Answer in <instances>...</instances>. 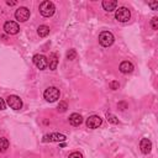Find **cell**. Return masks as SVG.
<instances>
[{
  "label": "cell",
  "mask_w": 158,
  "mask_h": 158,
  "mask_svg": "<svg viewBox=\"0 0 158 158\" xmlns=\"http://www.w3.org/2000/svg\"><path fill=\"white\" fill-rule=\"evenodd\" d=\"M38 10H40V12H41L42 16H44V17H51V16H53V14L56 12V6H54V4H53L52 1L44 0V1H42V2L40 4Z\"/></svg>",
  "instance_id": "cell-1"
},
{
  "label": "cell",
  "mask_w": 158,
  "mask_h": 158,
  "mask_svg": "<svg viewBox=\"0 0 158 158\" xmlns=\"http://www.w3.org/2000/svg\"><path fill=\"white\" fill-rule=\"evenodd\" d=\"M59 95H60L59 89L56 88V86H49V88H47V89L44 90V93H43V96H44V99H46L48 102H54L56 100L59 99Z\"/></svg>",
  "instance_id": "cell-2"
},
{
  "label": "cell",
  "mask_w": 158,
  "mask_h": 158,
  "mask_svg": "<svg viewBox=\"0 0 158 158\" xmlns=\"http://www.w3.org/2000/svg\"><path fill=\"white\" fill-rule=\"evenodd\" d=\"M115 19H116L118 22H127V21L131 19V12H130V10H128L127 7L121 6V7L116 9Z\"/></svg>",
  "instance_id": "cell-3"
},
{
  "label": "cell",
  "mask_w": 158,
  "mask_h": 158,
  "mask_svg": "<svg viewBox=\"0 0 158 158\" xmlns=\"http://www.w3.org/2000/svg\"><path fill=\"white\" fill-rule=\"evenodd\" d=\"M115 41L114 35L110 31H104L99 35V43L104 47H110Z\"/></svg>",
  "instance_id": "cell-4"
},
{
  "label": "cell",
  "mask_w": 158,
  "mask_h": 158,
  "mask_svg": "<svg viewBox=\"0 0 158 158\" xmlns=\"http://www.w3.org/2000/svg\"><path fill=\"white\" fill-rule=\"evenodd\" d=\"M15 17L20 22H25V21H27L30 19V10L27 7H25V6H21L15 11Z\"/></svg>",
  "instance_id": "cell-5"
},
{
  "label": "cell",
  "mask_w": 158,
  "mask_h": 158,
  "mask_svg": "<svg viewBox=\"0 0 158 158\" xmlns=\"http://www.w3.org/2000/svg\"><path fill=\"white\" fill-rule=\"evenodd\" d=\"M33 64L40 69V70H43L48 67V62H47V58L43 56V54H35L33 58Z\"/></svg>",
  "instance_id": "cell-6"
},
{
  "label": "cell",
  "mask_w": 158,
  "mask_h": 158,
  "mask_svg": "<svg viewBox=\"0 0 158 158\" xmlns=\"http://www.w3.org/2000/svg\"><path fill=\"white\" fill-rule=\"evenodd\" d=\"M6 104L14 110H20L22 107V100L17 95H10L6 99Z\"/></svg>",
  "instance_id": "cell-7"
},
{
  "label": "cell",
  "mask_w": 158,
  "mask_h": 158,
  "mask_svg": "<svg viewBox=\"0 0 158 158\" xmlns=\"http://www.w3.org/2000/svg\"><path fill=\"white\" fill-rule=\"evenodd\" d=\"M4 30H5V32L9 33V35H16V33L20 31V26H19V23L15 22V21H6V22L4 23Z\"/></svg>",
  "instance_id": "cell-8"
},
{
  "label": "cell",
  "mask_w": 158,
  "mask_h": 158,
  "mask_svg": "<svg viewBox=\"0 0 158 158\" xmlns=\"http://www.w3.org/2000/svg\"><path fill=\"white\" fill-rule=\"evenodd\" d=\"M86 127L88 128H98L101 123H102V120H101V117L100 116H98V115H93V116H89L88 118H86Z\"/></svg>",
  "instance_id": "cell-9"
},
{
  "label": "cell",
  "mask_w": 158,
  "mask_h": 158,
  "mask_svg": "<svg viewBox=\"0 0 158 158\" xmlns=\"http://www.w3.org/2000/svg\"><path fill=\"white\" fill-rule=\"evenodd\" d=\"M65 136L62 133H51L43 136V142H63L65 141Z\"/></svg>",
  "instance_id": "cell-10"
},
{
  "label": "cell",
  "mask_w": 158,
  "mask_h": 158,
  "mask_svg": "<svg viewBox=\"0 0 158 158\" xmlns=\"http://www.w3.org/2000/svg\"><path fill=\"white\" fill-rule=\"evenodd\" d=\"M139 148H141L142 153L148 154L151 152V149H152V142L148 138H142L141 142H139Z\"/></svg>",
  "instance_id": "cell-11"
},
{
  "label": "cell",
  "mask_w": 158,
  "mask_h": 158,
  "mask_svg": "<svg viewBox=\"0 0 158 158\" xmlns=\"http://www.w3.org/2000/svg\"><path fill=\"white\" fill-rule=\"evenodd\" d=\"M47 62H48V65H49V69L51 70L57 69V65H58V54L56 52H52L49 54V58H47Z\"/></svg>",
  "instance_id": "cell-12"
},
{
  "label": "cell",
  "mask_w": 158,
  "mask_h": 158,
  "mask_svg": "<svg viewBox=\"0 0 158 158\" xmlns=\"http://www.w3.org/2000/svg\"><path fill=\"white\" fill-rule=\"evenodd\" d=\"M133 70V64L128 60H123L121 64H120V72L123 73V74H128Z\"/></svg>",
  "instance_id": "cell-13"
},
{
  "label": "cell",
  "mask_w": 158,
  "mask_h": 158,
  "mask_svg": "<svg viewBox=\"0 0 158 158\" xmlns=\"http://www.w3.org/2000/svg\"><path fill=\"white\" fill-rule=\"evenodd\" d=\"M116 6H117V1L116 0H104L102 1V7L104 10L106 11H114L116 10Z\"/></svg>",
  "instance_id": "cell-14"
},
{
  "label": "cell",
  "mask_w": 158,
  "mask_h": 158,
  "mask_svg": "<svg viewBox=\"0 0 158 158\" xmlns=\"http://www.w3.org/2000/svg\"><path fill=\"white\" fill-rule=\"evenodd\" d=\"M81 122H83V117H81L79 114L73 112V114L69 116V123H70L72 126H79V125H81Z\"/></svg>",
  "instance_id": "cell-15"
},
{
  "label": "cell",
  "mask_w": 158,
  "mask_h": 158,
  "mask_svg": "<svg viewBox=\"0 0 158 158\" xmlns=\"http://www.w3.org/2000/svg\"><path fill=\"white\" fill-rule=\"evenodd\" d=\"M37 33H38L40 37H46V36H48V33H49V27L46 26V25H41V26H38V28H37Z\"/></svg>",
  "instance_id": "cell-16"
},
{
  "label": "cell",
  "mask_w": 158,
  "mask_h": 158,
  "mask_svg": "<svg viewBox=\"0 0 158 158\" xmlns=\"http://www.w3.org/2000/svg\"><path fill=\"white\" fill-rule=\"evenodd\" d=\"M7 148H9V141H7V138L1 137L0 138V152H5Z\"/></svg>",
  "instance_id": "cell-17"
},
{
  "label": "cell",
  "mask_w": 158,
  "mask_h": 158,
  "mask_svg": "<svg viewBox=\"0 0 158 158\" xmlns=\"http://www.w3.org/2000/svg\"><path fill=\"white\" fill-rule=\"evenodd\" d=\"M75 57H77V52H75V49H69V51L67 52V59L73 60V59H75Z\"/></svg>",
  "instance_id": "cell-18"
},
{
  "label": "cell",
  "mask_w": 158,
  "mask_h": 158,
  "mask_svg": "<svg viewBox=\"0 0 158 158\" xmlns=\"http://www.w3.org/2000/svg\"><path fill=\"white\" fill-rule=\"evenodd\" d=\"M107 121L111 123H118V118L112 114H107Z\"/></svg>",
  "instance_id": "cell-19"
},
{
  "label": "cell",
  "mask_w": 158,
  "mask_h": 158,
  "mask_svg": "<svg viewBox=\"0 0 158 158\" xmlns=\"http://www.w3.org/2000/svg\"><path fill=\"white\" fill-rule=\"evenodd\" d=\"M67 109H68V105H67V102H64V101H60V102H59V105H58V111H59V112H64Z\"/></svg>",
  "instance_id": "cell-20"
},
{
  "label": "cell",
  "mask_w": 158,
  "mask_h": 158,
  "mask_svg": "<svg viewBox=\"0 0 158 158\" xmlns=\"http://www.w3.org/2000/svg\"><path fill=\"white\" fill-rule=\"evenodd\" d=\"M151 26H152L153 30H158V17L154 16V17L151 20Z\"/></svg>",
  "instance_id": "cell-21"
},
{
  "label": "cell",
  "mask_w": 158,
  "mask_h": 158,
  "mask_svg": "<svg viewBox=\"0 0 158 158\" xmlns=\"http://www.w3.org/2000/svg\"><path fill=\"white\" fill-rule=\"evenodd\" d=\"M69 158H83V156L79 152H73V153L69 154Z\"/></svg>",
  "instance_id": "cell-22"
},
{
  "label": "cell",
  "mask_w": 158,
  "mask_h": 158,
  "mask_svg": "<svg viewBox=\"0 0 158 158\" xmlns=\"http://www.w3.org/2000/svg\"><path fill=\"white\" fill-rule=\"evenodd\" d=\"M118 86H120L118 81H111V83H110V88H111L112 90H116V89H118Z\"/></svg>",
  "instance_id": "cell-23"
},
{
  "label": "cell",
  "mask_w": 158,
  "mask_h": 158,
  "mask_svg": "<svg viewBox=\"0 0 158 158\" xmlns=\"http://www.w3.org/2000/svg\"><path fill=\"white\" fill-rule=\"evenodd\" d=\"M148 6H149L152 10H157V9H158V1H154V2H148Z\"/></svg>",
  "instance_id": "cell-24"
},
{
  "label": "cell",
  "mask_w": 158,
  "mask_h": 158,
  "mask_svg": "<svg viewBox=\"0 0 158 158\" xmlns=\"http://www.w3.org/2000/svg\"><path fill=\"white\" fill-rule=\"evenodd\" d=\"M5 106H6V104H5L4 99H1V98H0V110H4V109H5Z\"/></svg>",
  "instance_id": "cell-25"
},
{
  "label": "cell",
  "mask_w": 158,
  "mask_h": 158,
  "mask_svg": "<svg viewBox=\"0 0 158 158\" xmlns=\"http://www.w3.org/2000/svg\"><path fill=\"white\" fill-rule=\"evenodd\" d=\"M6 4L9 6H14V5H16V1H6Z\"/></svg>",
  "instance_id": "cell-26"
}]
</instances>
